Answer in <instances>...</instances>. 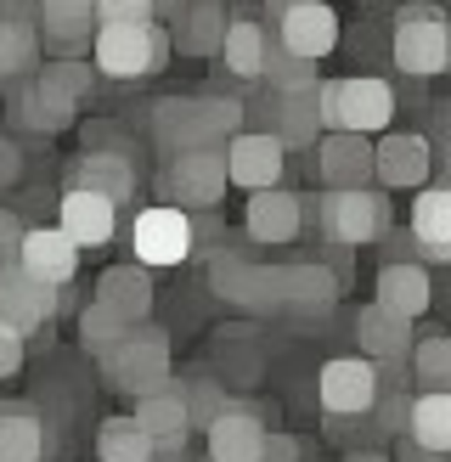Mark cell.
I'll list each match as a JSON object with an SVG mask.
<instances>
[{
  "label": "cell",
  "instance_id": "33",
  "mask_svg": "<svg viewBox=\"0 0 451 462\" xmlns=\"http://www.w3.org/2000/svg\"><path fill=\"white\" fill-rule=\"evenodd\" d=\"M260 79L271 85V97H293V90H316V85H322V74H316V62H305V57L282 51L277 40L265 45V68H260Z\"/></svg>",
  "mask_w": 451,
  "mask_h": 462
},
{
  "label": "cell",
  "instance_id": "22",
  "mask_svg": "<svg viewBox=\"0 0 451 462\" xmlns=\"http://www.w3.org/2000/svg\"><path fill=\"white\" fill-rule=\"evenodd\" d=\"M265 135H277L282 147H316L322 135V113H316V90H293V97H265L254 107Z\"/></svg>",
  "mask_w": 451,
  "mask_h": 462
},
{
  "label": "cell",
  "instance_id": "26",
  "mask_svg": "<svg viewBox=\"0 0 451 462\" xmlns=\"http://www.w3.org/2000/svg\"><path fill=\"white\" fill-rule=\"evenodd\" d=\"M170 45H180L187 57H215L226 40V0H180V12L170 17Z\"/></svg>",
  "mask_w": 451,
  "mask_h": 462
},
{
  "label": "cell",
  "instance_id": "45",
  "mask_svg": "<svg viewBox=\"0 0 451 462\" xmlns=\"http://www.w3.org/2000/svg\"><path fill=\"white\" fill-rule=\"evenodd\" d=\"M40 0H0V23H34Z\"/></svg>",
  "mask_w": 451,
  "mask_h": 462
},
{
  "label": "cell",
  "instance_id": "10",
  "mask_svg": "<svg viewBox=\"0 0 451 462\" xmlns=\"http://www.w3.org/2000/svg\"><path fill=\"white\" fill-rule=\"evenodd\" d=\"M57 310H62V288L40 282V276H29L23 265H0V328L6 333H17L29 344L34 333H45V321Z\"/></svg>",
  "mask_w": 451,
  "mask_h": 462
},
{
  "label": "cell",
  "instance_id": "6",
  "mask_svg": "<svg viewBox=\"0 0 451 462\" xmlns=\"http://www.w3.org/2000/svg\"><path fill=\"white\" fill-rule=\"evenodd\" d=\"M316 215L322 237L338 248H367L390 231V198L373 187H327L322 203H305V220Z\"/></svg>",
  "mask_w": 451,
  "mask_h": 462
},
{
  "label": "cell",
  "instance_id": "30",
  "mask_svg": "<svg viewBox=\"0 0 451 462\" xmlns=\"http://www.w3.org/2000/svg\"><path fill=\"white\" fill-rule=\"evenodd\" d=\"M400 440H412L428 457H446L451 451V395H440V389H418L412 406H406V434Z\"/></svg>",
  "mask_w": 451,
  "mask_h": 462
},
{
  "label": "cell",
  "instance_id": "23",
  "mask_svg": "<svg viewBox=\"0 0 451 462\" xmlns=\"http://www.w3.org/2000/svg\"><path fill=\"white\" fill-rule=\"evenodd\" d=\"M57 226L74 237V248H107L113 237H119V209H113L107 198L97 192H79V187H68L62 192V209H57Z\"/></svg>",
  "mask_w": 451,
  "mask_h": 462
},
{
  "label": "cell",
  "instance_id": "3",
  "mask_svg": "<svg viewBox=\"0 0 451 462\" xmlns=\"http://www.w3.org/2000/svg\"><path fill=\"white\" fill-rule=\"evenodd\" d=\"M170 29L164 23H97L90 34V68L107 79H147L170 68Z\"/></svg>",
  "mask_w": 451,
  "mask_h": 462
},
{
  "label": "cell",
  "instance_id": "19",
  "mask_svg": "<svg viewBox=\"0 0 451 462\" xmlns=\"http://www.w3.org/2000/svg\"><path fill=\"white\" fill-rule=\"evenodd\" d=\"M316 170H322V187H373V135L322 130L316 135Z\"/></svg>",
  "mask_w": 451,
  "mask_h": 462
},
{
  "label": "cell",
  "instance_id": "5",
  "mask_svg": "<svg viewBox=\"0 0 451 462\" xmlns=\"http://www.w3.org/2000/svg\"><path fill=\"white\" fill-rule=\"evenodd\" d=\"M102 373L107 383L119 389V395H152V389H164L175 378V361H170V333L164 328H147V321H135V328L102 350Z\"/></svg>",
  "mask_w": 451,
  "mask_h": 462
},
{
  "label": "cell",
  "instance_id": "25",
  "mask_svg": "<svg viewBox=\"0 0 451 462\" xmlns=\"http://www.w3.org/2000/svg\"><path fill=\"white\" fill-rule=\"evenodd\" d=\"M412 243L423 260H451V187L446 180H423L412 198Z\"/></svg>",
  "mask_w": 451,
  "mask_h": 462
},
{
  "label": "cell",
  "instance_id": "20",
  "mask_svg": "<svg viewBox=\"0 0 451 462\" xmlns=\"http://www.w3.org/2000/svg\"><path fill=\"white\" fill-rule=\"evenodd\" d=\"M243 231H248L254 243H265V248H282V243H293V237L305 231V203L293 198V192H282V187H271V192H248Z\"/></svg>",
  "mask_w": 451,
  "mask_h": 462
},
{
  "label": "cell",
  "instance_id": "15",
  "mask_svg": "<svg viewBox=\"0 0 451 462\" xmlns=\"http://www.w3.org/2000/svg\"><path fill=\"white\" fill-rule=\"evenodd\" d=\"M338 288L345 276L322 260H305V265H277V316H293V321H316L338 305Z\"/></svg>",
  "mask_w": 451,
  "mask_h": 462
},
{
  "label": "cell",
  "instance_id": "49",
  "mask_svg": "<svg viewBox=\"0 0 451 462\" xmlns=\"http://www.w3.org/2000/svg\"><path fill=\"white\" fill-rule=\"evenodd\" d=\"M57 6H97V0H57Z\"/></svg>",
  "mask_w": 451,
  "mask_h": 462
},
{
  "label": "cell",
  "instance_id": "48",
  "mask_svg": "<svg viewBox=\"0 0 451 462\" xmlns=\"http://www.w3.org/2000/svg\"><path fill=\"white\" fill-rule=\"evenodd\" d=\"M345 462H390V457H383V451H350Z\"/></svg>",
  "mask_w": 451,
  "mask_h": 462
},
{
  "label": "cell",
  "instance_id": "39",
  "mask_svg": "<svg viewBox=\"0 0 451 462\" xmlns=\"http://www.w3.org/2000/svg\"><path fill=\"white\" fill-rule=\"evenodd\" d=\"M34 79H45L51 90H62L68 102H85V97H90V79H97V68H90V57H51L45 68H34Z\"/></svg>",
  "mask_w": 451,
  "mask_h": 462
},
{
  "label": "cell",
  "instance_id": "46",
  "mask_svg": "<svg viewBox=\"0 0 451 462\" xmlns=\"http://www.w3.org/2000/svg\"><path fill=\"white\" fill-rule=\"evenodd\" d=\"M400 462H440V457H428V451H418L412 440H400Z\"/></svg>",
  "mask_w": 451,
  "mask_h": 462
},
{
  "label": "cell",
  "instance_id": "34",
  "mask_svg": "<svg viewBox=\"0 0 451 462\" xmlns=\"http://www.w3.org/2000/svg\"><path fill=\"white\" fill-rule=\"evenodd\" d=\"M412 373L418 389H440V395H451V338L446 333H428V338H412Z\"/></svg>",
  "mask_w": 451,
  "mask_h": 462
},
{
  "label": "cell",
  "instance_id": "24",
  "mask_svg": "<svg viewBox=\"0 0 451 462\" xmlns=\"http://www.w3.org/2000/svg\"><path fill=\"white\" fill-rule=\"evenodd\" d=\"M51 429L34 401H0V462H45Z\"/></svg>",
  "mask_w": 451,
  "mask_h": 462
},
{
  "label": "cell",
  "instance_id": "18",
  "mask_svg": "<svg viewBox=\"0 0 451 462\" xmlns=\"http://www.w3.org/2000/svg\"><path fill=\"white\" fill-rule=\"evenodd\" d=\"M17 265L29 276H40V282H51V288H68L79 276V248L62 226H29L17 243Z\"/></svg>",
  "mask_w": 451,
  "mask_h": 462
},
{
  "label": "cell",
  "instance_id": "13",
  "mask_svg": "<svg viewBox=\"0 0 451 462\" xmlns=\"http://www.w3.org/2000/svg\"><path fill=\"white\" fill-rule=\"evenodd\" d=\"M316 401L327 418H367L378 401V366L367 356H333L316 373Z\"/></svg>",
  "mask_w": 451,
  "mask_h": 462
},
{
  "label": "cell",
  "instance_id": "37",
  "mask_svg": "<svg viewBox=\"0 0 451 462\" xmlns=\"http://www.w3.org/2000/svg\"><path fill=\"white\" fill-rule=\"evenodd\" d=\"M175 395H180V406H187V429H209V423L220 418V406L232 401V395L220 389V378H209V373L180 378V383H175Z\"/></svg>",
  "mask_w": 451,
  "mask_h": 462
},
{
  "label": "cell",
  "instance_id": "43",
  "mask_svg": "<svg viewBox=\"0 0 451 462\" xmlns=\"http://www.w3.org/2000/svg\"><path fill=\"white\" fill-rule=\"evenodd\" d=\"M23 231H29V226H23L12 209H0V265H17V243H23Z\"/></svg>",
  "mask_w": 451,
  "mask_h": 462
},
{
  "label": "cell",
  "instance_id": "44",
  "mask_svg": "<svg viewBox=\"0 0 451 462\" xmlns=\"http://www.w3.org/2000/svg\"><path fill=\"white\" fill-rule=\"evenodd\" d=\"M23 373V338L0 328V378H17Z\"/></svg>",
  "mask_w": 451,
  "mask_h": 462
},
{
  "label": "cell",
  "instance_id": "7",
  "mask_svg": "<svg viewBox=\"0 0 451 462\" xmlns=\"http://www.w3.org/2000/svg\"><path fill=\"white\" fill-rule=\"evenodd\" d=\"M158 192H164L170 209H187V215H209L226 203V158L220 147H187L175 152L164 175H158Z\"/></svg>",
  "mask_w": 451,
  "mask_h": 462
},
{
  "label": "cell",
  "instance_id": "16",
  "mask_svg": "<svg viewBox=\"0 0 451 462\" xmlns=\"http://www.w3.org/2000/svg\"><path fill=\"white\" fill-rule=\"evenodd\" d=\"M68 187L79 192H97L107 198L113 209H124V203H135V164L124 147H90L74 158V170H68Z\"/></svg>",
  "mask_w": 451,
  "mask_h": 462
},
{
  "label": "cell",
  "instance_id": "1",
  "mask_svg": "<svg viewBox=\"0 0 451 462\" xmlns=\"http://www.w3.org/2000/svg\"><path fill=\"white\" fill-rule=\"evenodd\" d=\"M152 142L170 158L187 147H226L237 130H248V102L243 97H164L152 102Z\"/></svg>",
  "mask_w": 451,
  "mask_h": 462
},
{
  "label": "cell",
  "instance_id": "4",
  "mask_svg": "<svg viewBox=\"0 0 451 462\" xmlns=\"http://www.w3.org/2000/svg\"><path fill=\"white\" fill-rule=\"evenodd\" d=\"M390 57L406 79H440L451 68V29H446V12L435 0H412V6L395 12Z\"/></svg>",
  "mask_w": 451,
  "mask_h": 462
},
{
  "label": "cell",
  "instance_id": "2",
  "mask_svg": "<svg viewBox=\"0 0 451 462\" xmlns=\"http://www.w3.org/2000/svg\"><path fill=\"white\" fill-rule=\"evenodd\" d=\"M316 113L322 130H350V135H383L395 125V85L373 74L350 79H322L316 85Z\"/></svg>",
  "mask_w": 451,
  "mask_h": 462
},
{
  "label": "cell",
  "instance_id": "12",
  "mask_svg": "<svg viewBox=\"0 0 451 462\" xmlns=\"http://www.w3.org/2000/svg\"><path fill=\"white\" fill-rule=\"evenodd\" d=\"M435 175V142L418 130H383L373 142V180L390 192H418Z\"/></svg>",
  "mask_w": 451,
  "mask_h": 462
},
{
  "label": "cell",
  "instance_id": "8",
  "mask_svg": "<svg viewBox=\"0 0 451 462\" xmlns=\"http://www.w3.org/2000/svg\"><path fill=\"white\" fill-rule=\"evenodd\" d=\"M265 12H271L265 34L305 62H322L338 45V12L327 0H265Z\"/></svg>",
  "mask_w": 451,
  "mask_h": 462
},
{
  "label": "cell",
  "instance_id": "27",
  "mask_svg": "<svg viewBox=\"0 0 451 462\" xmlns=\"http://www.w3.org/2000/svg\"><path fill=\"white\" fill-rule=\"evenodd\" d=\"M355 344L361 350L355 356H367L373 366H390V361H406V350H412V321H400L390 310H378V305H361L355 310Z\"/></svg>",
  "mask_w": 451,
  "mask_h": 462
},
{
  "label": "cell",
  "instance_id": "17",
  "mask_svg": "<svg viewBox=\"0 0 451 462\" xmlns=\"http://www.w3.org/2000/svg\"><path fill=\"white\" fill-rule=\"evenodd\" d=\"M209 434V462H260V446H265V411L248 406V401H226L220 418L203 429Z\"/></svg>",
  "mask_w": 451,
  "mask_h": 462
},
{
  "label": "cell",
  "instance_id": "42",
  "mask_svg": "<svg viewBox=\"0 0 451 462\" xmlns=\"http://www.w3.org/2000/svg\"><path fill=\"white\" fill-rule=\"evenodd\" d=\"M17 180H23V147L12 135H0V192H12Z\"/></svg>",
  "mask_w": 451,
  "mask_h": 462
},
{
  "label": "cell",
  "instance_id": "29",
  "mask_svg": "<svg viewBox=\"0 0 451 462\" xmlns=\"http://www.w3.org/2000/svg\"><path fill=\"white\" fill-rule=\"evenodd\" d=\"M97 305L119 310L124 321H147L152 316V271L147 265H107L97 276Z\"/></svg>",
  "mask_w": 451,
  "mask_h": 462
},
{
  "label": "cell",
  "instance_id": "47",
  "mask_svg": "<svg viewBox=\"0 0 451 462\" xmlns=\"http://www.w3.org/2000/svg\"><path fill=\"white\" fill-rule=\"evenodd\" d=\"M175 12H180V0H152V17H158V23H170Z\"/></svg>",
  "mask_w": 451,
  "mask_h": 462
},
{
  "label": "cell",
  "instance_id": "28",
  "mask_svg": "<svg viewBox=\"0 0 451 462\" xmlns=\"http://www.w3.org/2000/svg\"><path fill=\"white\" fill-rule=\"evenodd\" d=\"M6 113H12V125H23V130H40V135H57V130H68L74 125V113H79V102H68L62 90H51L45 79H29L17 90V97L6 102Z\"/></svg>",
  "mask_w": 451,
  "mask_h": 462
},
{
  "label": "cell",
  "instance_id": "36",
  "mask_svg": "<svg viewBox=\"0 0 451 462\" xmlns=\"http://www.w3.org/2000/svg\"><path fill=\"white\" fill-rule=\"evenodd\" d=\"M40 68V34L34 23H0V79H23Z\"/></svg>",
  "mask_w": 451,
  "mask_h": 462
},
{
  "label": "cell",
  "instance_id": "41",
  "mask_svg": "<svg viewBox=\"0 0 451 462\" xmlns=\"http://www.w3.org/2000/svg\"><path fill=\"white\" fill-rule=\"evenodd\" d=\"M299 457H305L299 434H282V429H271L265 446H260V462H299Z\"/></svg>",
  "mask_w": 451,
  "mask_h": 462
},
{
  "label": "cell",
  "instance_id": "38",
  "mask_svg": "<svg viewBox=\"0 0 451 462\" xmlns=\"http://www.w3.org/2000/svg\"><path fill=\"white\" fill-rule=\"evenodd\" d=\"M135 328V321H124L119 310H107V305H97V299H90V305L79 310V344L90 356H102V350H113V344H119L124 333Z\"/></svg>",
  "mask_w": 451,
  "mask_h": 462
},
{
  "label": "cell",
  "instance_id": "31",
  "mask_svg": "<svg viewBox=\"0 0 451 462\" xmlns=\"http://www.w3.org/2000/svg\"><path fill=\"white\" fill-rule=\"evenodd\" d=\"M265 23L260 17H232L226 23V40H220V62H226V74H237V79H260V68H265Z\"/></svg>",
  "mask_w": 451,
  "mask_h": 462
},
{
  "label": "cell",
  "instance_id": "35",
  "mask_svg": "<svg viewBox=\"0 0 451 462\" xmlns=\"http://www.w3.org/2000/svg\"><path fill=\"white\" fill-rule=\"evenodd\" d=\"M97 462H152V440L135 429V418H107L97 429Z\"/></svg>",
  "mask_w": 451,
  "mask_h": 462
},
{
  "label": "cell",
  "instance_id": "32",
  "mask_svg": "<svg viewBox=\"0 0 451 462\" xmlns=\"http://www.w3.org/2000/svg\"><path fill=\"white\" fill-rule=\"evenodd\" d=\"M34 34H45V45H57V51H79V45H90V34H97V12H90V6H57V0H40Z\"/></svg>",
  "mask_w": 451,
  "mask_h": 462
},
{
  "label": "cell",
  "instance_id": "9",
  "mask_svg": "<svg viewBox=\"0 0 451 462\" xmlns=\"http://www.w3.org/2000/svg\"><path fill=\"white\" fill-rule=\"evenodd\" d=\"M209 288L215 299H226L232 310H248V316H277V265H254L248 254L237 248H215L209 254Z\"/></svg>",
  "mask_w": 451,
  "mask_h": 462
},
{
  "label": "cell",
  "instance_id": "11",
  "mask_svg": "<svg viewBox=\"0 0 451 462\" xmlns=\"http://www.w3.org/2000/svg\"><path fill=\"white\" fill-rule=\"evenodd\" d=\"M130 248L135 265H187L192 260V215L170 209V203H152V209H135L130 220Z\"/></svg>",
  "mask_w": 451,
  "mask_h": 462
},
{
  "label": "cell",
  "instance_id": "14",
  "mask_svg": "<svg viewBox=\"0 0 451 462\" xmlns=\"http://www.w3.org/2000/svg\"><path fill=\"white\" fill-rule=\"evenodd\" d=\"M226 158V187H243V192H271L282 187V164H288V147L265 130H237L232 142L220 147Z\"/></svg>",
  "mask_w": 451,
  "mask_h": 462
},
{
  "label": "cell",
  "instance_id": "21",
  "mask_svg": "<svg viewBox=\"0 0 451 462\" xmlns=\"http://www.w3.org/2000/svg\"><path fill=\"white\" fill-rule=\"evenodd\" d=\"M373 305L390 310L400 321H418L428 305H435V282H428V271L412 265V260H390L378 276H373Z\"/></svg>",
  "mask_w": 451,
  "mask_h": 462
},
{
  "label": "cell",
  "instance_id": "40",
  "mask_svg": "<svg viewBox=\"0 0 451 462\" xmlns=\"http://www.w3.org/2000/svg\"><path fill=\"white\" fill-rule=\"evenodd\" d=\"M97 23H158L152 17V0H97Z\"/></svg>",
  "mask_w": 451,
  "mask_h": 462
}]
</instances>
